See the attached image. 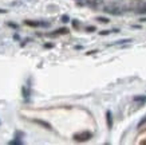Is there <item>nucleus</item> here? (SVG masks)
I'll return each instance as SVG.
<instances>
[{
	"label": "nucleus",
	"instance_id": "1",
	"mask_svg": "<svg viewBox=\"0 0 146 145\" xmlns=\"http://www.w3.org/2000/svg\"><path fill=\"white\" fill-rule=\"evenodd\" d=\"M93 137V133L91 132H80V133H76V134H74V140L75 141H79V142H83V141H87L90 140Z\"/></svg>",
	"mask_w": 146,
	"mask_h": 145
},
{
	"label": "nucleus",
	"instance_id": "2",
	"mask_svg": "<svg viewBox=\"0 0 146 145\" xmlns=\"http://www.w3.org/2000/svg\"><path fill=\"white\" fill-rule=\"evenodd\" d=\"M36 124H39V125H42V126H44L46 129H51V125H50L48 122H44V121H40V120H35Z\"/></svg>",
	"mask_w": 146,
	"mask_h": 145
},
{
	"label": "nucleus",
	"instance_id": "3",
	"mask_svg": "<svg viewBox=\"0 0 146 145\" xmlns=\"http://www.w3.org/2000/svg\"><path fill=\"white\" fill-rule=\"evenodd\" d=\"M106 117H107V125H109V128H111V125H113V120H111V113L110 112H107L106 113Z\"/></svg>",
	"mask_w": 146,
	"mask_h": 145
},
{
	"label": "nucleus",
	"instance_id": "4",
	"mask_svg": "<svg viewBox=\"0 0 146 145\" xmlns=\"http://www.w3.org/2000/svg\"><path fill=\"white\" fill-rule=\"evenodd\" d=\"M135 102H146V97H134Z\"/></svg>",
	"mask_w": 146,
	"mask_h": 145
},
{
	"label": "nucleus",
	"instance_id": "5",
	"mask_svg": "<svg viewBox=\"0 0 146 145\" xmlns=\"http://www.w3.org/2000/svg\"><path fill=\"white\" fill-rule=\"evenodd\" d=\"M138 12H139V13H146V4H145V5H142L141 8L138 9Z\"/></svg>",
	"mask_w": 146,
	"mask_h": 145
},
{
	"label": "nucleus",
	"instance_id": "6",
	"mask_svg": "<svg viewBox=\"0 0 146 145\" xmlns=\"http://www.w3.org/2000/svg\"><path fill=\"white\" fill-rule=\"evenodd\" d=\"M98 20H99V22H102V23H109V19H107V18H98Z\"/></svg>",
	"mask_w": 146,
	"mask_h": 145
},
{
	"label": "nucleus",
	"instance_id": "7",
	"mask_svg": "<svg viewBox=\"0 0 146 145\" xmlns=\"http://www.w3.org/2000/svg\"><path fill=\"white\" fill-rule=\"evenodd\" d=\"M143 124H146V117H145V118H142V120H141V121H139V124H138V126L141 128V126H142V125H143Z\"/></svg>",
	"mask_w": 146,
	"mask_h": 145
},
{
	"label": "nucleus",
	"instance_id": "8",
	"mask_svg": "<svg viewBox=\"0 0 146 145\" xmlns=\"http://www.w3.org/2000/svg\"><path fill=\"white\" fill-rule=\"evenodd\" d=\"M68 20H70V19H68V16H66V15H64V16H62V22L63 23H67Z\"/></svg>",
	"mask_w": 146,
	"mask_h": 145
},
{
	"label": "nucleus",
	"instance_id": "9",
	"mask_svg": "<svg viewBox=\"0 0 146 145\" xmlns=\"http://www.w3.org/2000/svg\"><path fill=\"white\" fill-rule=\"evenodd\" d=\"M94 30H95V27H93V26H91V27H87V31H89V32H93Z\"/></svg>",
	"mask_w": 146,
	"mask_h": 145
},
{
	"label": "nucleus",
	"instance_id": "10",
	"mask_svg": "<svg viewBox=\"0 0 146 145\" xmlns=\"http://www.w3.org/2000/svg\"><path fill=\"white\" fill-rule=\"evenodd\" d=\"M66 32H67L66 28H62V30H59V34H66Z\"/></svg>",
	"mask_w": 146,
	"mask_h": 145
},
{
	"label": "nucleus",
	"instance_id": "11",
	"mask_svg": "<svg viewBox=\"0 0 146 145\" xmlns=\"http://www.w3.org/2000/svg\"><path fill=\"white\" fill-rule=\"evenodd\" d=\"M109 32H110V31H102L101 34H102V35H107V34H109Z\"/></svg>",
	"mask_w": 146,
	"mask_h": 145
},
{
	"label": "nucleus",
	"instance_id": "12",
	"mask_svg": "<svg viewBox=\"0 0 146 145\" xmlns=\"http://www.w3.org/2000/svg\"><path fill=\"white\" fill-rule=\"evenodd\" d=\"M0 12H3V13H5V12H7V11H5V9H0Z\"/></svg>",
	"mask_w": 146,
	"mask_h": 145
}]
</instances>
